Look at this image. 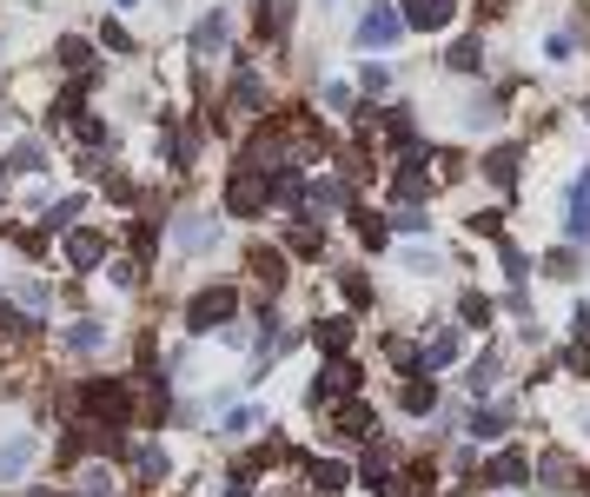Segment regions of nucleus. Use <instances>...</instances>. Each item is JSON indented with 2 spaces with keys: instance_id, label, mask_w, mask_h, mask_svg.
Returning <instances> with one entry per match:
<instances>
[{
  "instance_id": "nucleus-1",
  "label": "nucleus",
  "mask_w": 590,
  "mask_h": 497,
  "mask_svg": "<svg viewBox=\"0 0 590 497\" xmlns=\"http://www.w3.org/2000/svg\"><path fill=\"white\" fill-rule=\"evenodd\" d=\"M232 245H239V226H232L213 199L180 193L173 206H166V266H193V279H200V272H213L219 259L232 266ZM166 266H159V272H166Z\"/></svg>"
},
{
  "instance_id": "nucleus-2",
  "label": "nucleus",
  "mask_w": 590,
  "mask_h": 497,
  "mask_svg": "<svg viewBox=\"0 0 590 497\" xmlns=\"http://www.w3.org/2000/svg\"><path fill=\"white\" fill-rule=\"evenodd\" d=\"M213 94H219V107H226V126H232V140H239V126L266 120V113H273L279 100H286V80H279V66H273L266 53L239 47V53H232V60L219 66Z\"/></svg>"
},
{
  "instance_id": "nucleus-3",
  "label": "nucleus",
  "mask_w": 590,
  "mask_h": 497,
  "mask_svg": "<svg viewBox=\"0 0 590 497\" xmlns=\"http://www.w3.org/2000/svg\"><path fill=\"white\" fill-rule=\"evenodd\" d=\"M239 312H245V286H239L232 266L200 272V279L180 286V299H173V325H180V339H193V346H213Z\"/></svg>"
},
{
  "instance_id": "nucleus-4",
  "label": "nucleus",
  "mask_w": 590,
  "mask_h": 497,
  "mask_svg": "<svg viewBox=\"0 0 590 497\" xmlns=\"http://www.w3.org/2000/svg\"><path fill=\"white\" fill-rule=\"evenodd\" d=\"M113 346H120V325H113V305H87V312H60L47 325V365L60 372H87V365H113Z\"/></svg>"
},
{
  "instance_id": "nucleus-5",
  "label": "nucleus",
  "mask_w": 590,
  "mask_h": 497,
  "mask_svg": "<svg viewBox=\"0 0 590 497\" xmlns=\"http://www.w3.org/2000/svg\"><path fill=\"white\" fill-rule=\"evenodd\" d=\"M352 391H372V359L346 352V359H312L305 385H299V432H312L332 404H346Z\"/></svg>"
},
{
  "instance_id": "nucleus-6",
  "label": "nucleus",
  "mask_w": 590,
  "mask_h": 497,
  "mask_svg": "<svg viewBox=\"0 0 590 497\" xmlns=\"http://www.w3.org/2000/svg\"><path fill=\"white\" fill-rule=\"evenodd\" d=\"M245 47V14H239V0H213V8H200L186 27H180V53L219 80V66Z\"/></svg>"
},
{
  "instance_id": "nucleus-7",
  "label": "nucleus",
  "mask_w": 590,
  "mask_h": 497,
  "mask_svg": "<svg viewBox=\"0 0 590 497\" xmlns=\"http://www.w3.org/2000/svg\"><path fill=\"white\" fill-rule=\"evenodd\" d=\"M180 451H173V432H127L120 438V477L133 497H166L180 484Z\"/></svg>"
},
{
  "instance_id": "nucleus-8",
  "label": "nucleus",
  "mask_w": 590,
  "mask_h": 497,
  "mask_svg": "<svg viewBox=\"0 0 590 497\" xmlns=\"http://www.w3.org/2000/svg\"><path fill=\"white\" fill-rule=\"evenodd\" d=\"M531 140L525 133H491V140H478L471 146V180L491 193V199H504V206H518L525 199V173H531Z\"/></svg>"
},
{
  "instance_id": "nucleus-9",
  "label": "nucleus",
  "mask_w": 590,
  "mask_h": 497,
  "mask_svg": "<svg viewBox=\"0 0 590 497\" xmlns=\"http://www.w3.org/2000/svg\"><path fill=\"white\" fill-rule=\"evenodd\" d=\"M47 432H53V404H40L34 419H0V497L47 471Z\"/></svg>"
},
{
  "instance_id": "nucleus-10",
  "label": "nucleus",
  "mask_w": 590,
  "mask_h": 497,
  "mask_svg": "<svg viewBox=\"0 0 590 497\" xmlns=\"http://www.w3.org/2000/svg\"><path fill=\"white\" fill-rule=\"evenodd\" d=\"M232 272H239V286L245 292H273V299H292L299 292V266H292V253H286V245L260 226V232H245L239 245H232Z\"/></svg>"
},
{
  "instance_id": "nucleus-11",
  "label": "nucleus",
  "mask_w": 590,
  "mask_h": 497,
  "mask_svg": "<svg viewBox=\"0 0 590 497\" xmlns=\"http://www.w3.org/2000/svg\"><path fill=\"white\" fill-rule=\"evenodd\" d=\"M120 253V213H94V219H80L53 239V272L67 279H94L107 259Z\"/></svg>"
},
{
  "instance_id": "nucleus-12",
  "label": "nucleus",
  "mask_w": 590,
  "mask_h": 497,
  "mask_svg": "<svg viewBox=\"0 0 590 497\" xmlns=\"http://www.w3.org/2000/svg\"><path fill=\"white\" fill-rule=\"evenodd\" d=\"M239 14H245V47L252 53H266L286 80V60L299 53V14H305V0H239Z\"/></svg>"
},
{
  "instance_id": "nucleus-13",
  "label": "nucleus",
  "mask_w": 590,
  "mask_h": 497,
  "mask_svg": "<svg viewBox=\"0 0 590 497\" xmlns=\"http://www.w3.org/2000/svg\"><path fill=\"white\" fill-rule=\"evenodd\" d=\"M458 398H497V391H511L518 385V352H511V339H471V352H465V365L445 378Z\"/></svg>"
},
{
  "instance_id": "nucleus-14",
  "label": "nucleus",
  "mask_w": 590,
  "mask_h": 497,
  "mask_svg": "<svg viewBox=\"0 0 590 497\" xmlns=\"http://www.w3.org/2000/svg\"><path fill=\"white\" fill-rule=\"evenodd\" d=\"M432 73L445 80V87H471V80H491L497 73V34H484V27H458V34H445L438 40V53H432Z\"/></svg>"
},
{
  "instance_id": "nucleus-15",
  "label": "nucleus",
  "mask_w": 590,
  "mask_h": 497,
  "mask_svg": "<svg viewBox=\"0 0 590 497\" xmlns=\"http://www.w3.org/2000/svg\"><path fill=\"white\" fill-rule=\"evenodd\" d=\"M318 299L346 305V312H359V318H378V312H385L378 266H372V259H359V253H339V259H332V266L318 272Z\"/></svg>"
},
{
  "instance_id": "nucleus-16",
  "label": "nucleus",
  "mask_w": 590,
  "mask_h": 497,
  "mask_svg": "<svg viewBox=\"0 0 590 497\" xmlns=\"http://www.w3.org/2000/svg\"><path fill=\"white\" fill-rule=\"evenodd\" d=\"M525 419H531V398L511 385V391H497V398H465L458 432H465L478 451H491V445H504V438H518V432H525Z\"/></svg>"
},
{
  "instance_id": "nucleus-17",
  "label": "nucleus",
  "mask_w": 590,
  "mask_h": 497,
  "mask_svg": "<svg viewBox=\"0 0 590 497\" xmlns=\"http://www.w3.org/2000/svg\"><path fill=\"white\" fill-rule=\"evenodd\" d=\"M213 206L239 226V232H260L266 226V173L260 166H245V159H219V186H213Z\"/></svg>"
},
{
  "instance_id": "nucleus-18",
  "label": "nucleus",
  "mask_w": 590,
  "mask_h": 497,
  "mask_svg": "<svg viewBox=\"0 0 590 497\" xmlns=\"http://www.w3.org/2000/svg\"><path fill=\"white\" fill-rule=\"evenodd\" d=\"M385 425H392V419H385V404H378L372 391H352L346 404H332L305 438H312V445H332V451H359V445H365V438H378Z\"/></svg>"
},
{
  "instance_id": "nucleus-19",
  "label": "nucleus",
  "mask_w": 590,
  "mask_h": 497,
  "mask_svg": "<svg viewBox=\"0 0 590 497\" xmlns=\"http://www.w3.org/2000/svg\"><path fill=\"white\" fill-rule=\"evenodd\" d=\"M266 425H273V404H266L260 391H232V398L206 404V425H200V438H206V445H219V451H232V445H252Z\"/></svg>"
},
{
  "instance_id": "nucleus-20",
  "label": "nucleus",
  "mask_w": 590,
  "mask_h": 497,
  "mask_svg": "<svg viewBox=\"0 0 590 497\" xmlns=\"http://www.w3.org/2000/svg\"><path fill=\"white\" fill-rule=\"evenodd\" d=\"M365 331H372V318H359V312H346V305H332V299H318V305L305 312V346H312V359L365 352Z\"/></svg>"
},
{
  "instance_id": "nucleus-21",
  "label": "nucleus",
  "mask_w": 590,
  "mask_h": 497,
  "mask_svg": "<svg viewBox=\"0 0 590 497\" xmlns=\"http://www.w3.org/2000/svg\"><path fill=\"white\" fill-rule=\"evenodd\" d=\"M0 180H8V186L60 180V146H53L40 126H14L8 140H0Z\"/></svg>"
},
{
  "instance_id": "nucleus-22",
  "label": "nucleus",
  "mask_w": 590,
  "mask_h": 497,
  "mask_svg": "<svg viewBox=\"0 0 590 497\" xmlns=\"http://www.w3.org/2000/svg\"><path fill=\"white\" fill-rule=\"evenodd\" d=\"M392 213L365 193V199H352V213L339 219V253H359V259H372V266H385V253H392Z\"/></svg>"
},
{
  "instance_id": "nucleus-23",
  "label": "nucleus",
  "mask_w": 590,
  "mask_h": 497,
  "mask_svg": "<svg viewBox=\"0 0 590 497\" xmlns=\"http://www.w3.org/2000/svg\"><path fill=\"white\" fill-rule=\"evenodd\" d=\"M405 14H398V0H359V14L346 27V47L352 53H405Z\"/></svg>"
},
{
  "instance_id": "nucleus-24",
  "label": "nucleus",
  "mask_w": 590,
  "mask_h": 497,
  "mask_svg": "<svg viewBox=\"0 0 590 497\" xmlns=\"http://www.w3.org/2000/svg\"><path fill=\"white\" fill-rule=\"evenodd\" d=\"M40 60H47L60 80H113V66L100 60V47H94L87 27H53L47 47H40Z\"/></svg>"
},
{
  "instance_id": "nucleus-25",
  "label": "nucleus",
  "mask_w": 590,
  "mask_h": 497,
  "mask_svg": "<svg viewBox=\"0 0 590 497\" xmlns=\"http://www.w3.org/2000/svg\"><path fill=\"white\" fill-rule=\"evenodd\" d=\"M577 477H583V451L577 445L544 438L531 451V497H577Z\"/></svg>"
},
{
  "instance_id": "nucleus-26",
  "label": "nucleus",
  "mask_w": 590,
  "mask_h": 497,
  "mask_svg": "<svg viewBox=\"0 0 590 497\" xmlns=\"http://www.w3.org/2000/svg\"><path fill=\"white\" fill-rule=\"evenodd\" d=\"M352 199H365L346 173H339V166H312V173H305V219H318V226H332V232H339V219L352 213Z\"/></svg>"
},
{
  "instance_id": "nucleus-27",
  "label": "nucleus",
  "mask_w": 590,
  "mask_h": 497,
  "mask_svg": "<svg viewBox=\"0 0 590 497\" xmlns=\"http://www.w3.org/2000/svg\"><path fill=\"white\" fill-rule=\"evenodd\" d=\"M385 266H392L398 279H411V286H438V279H451V253H445V232H438V239H392Z\"/></svg>"
},
{
  "instance_id": "nucleus-28",
  "label": "nucleus",
  "mask_w": 590,
  "mask_h": 497,
  "mask_svg": "<svg viewBox=\"0 0 590 497\" xmlns=\"http://www.w3.org/2000/svg\"><path fill=\"white\" fill-rule=\"evenodd\" d=\"M445 378H432V372H411V378H392L385 385V411L398 425H432V411L445 404Z\"/></svg>"
},
{
  "instance_id": "nucleus-29",
  "label": "nucleus",
  "mask_w": 590,
  "mask_h": 497,
  "mask_svg": "<svg viewBox=\"0 0 590 497\" xmlns=\"http://www.w3.org/2000/svg\"><path fill=\"white\" fill-rule=\"evenodd\" d=\"M531 438L518 432V438H504V445H491L484 458H478V490H531Z\"/></svg>"
},
{
  "instance_id": "nucleus-30",
  "label": "nucleus",
  "mask_w": 590,
  "mask_h": 497,
  "mask_svg": "<svg viewBox=\"0 0 590 497\" xmlns=\"http://www.w3.org/2000/svg\"><path fill=\"white\" fill-rule=\"evenodd\" d=\"M299 490H305V497H352V490H359V477H352V451L312 445L305 464H299Z\"/></svg>"
},
{
  "instance_id": "nucleus-31",
  "label": "nucleus",
  "mask_w": 590,
  "mask_h": 497,
  "mask_svg": "<svg viewBox=\"0 0 590 497\" xmlns=\"http://www.w3.org/2000/svg\"><path fill=\"white\" fill-rule=\"evenodd\" d=\"M398 14L411 40H445L471 21V0H398Z\"/></svg>"
},
{
  "instance_id": "nucleus-32",
  "label": "nucleus",
  "mask_w": 590,
  "mask_h": 497,
  "mask_svg": "<svg viewBox=\"0 0 590 497\" xmlns=\"http://www.w3.org/2000/svg\"><path fill=\"white\" fill-rule=\"evenodd\" d=\"M100 213V199H94V186L87 180H60L53 193H47V206L34 213V226H47L53 239L67 232V226H80V219H94Z\"/></svg>"
},
{
  "instance_id": "nucleus-33",
  "label": "nucleus",
  "mask_w": 590,
  "mask_h": 497,
  "mask_svg": "<svg viewBox=\"0 0 590 497\" xmlns=\"http://www.w3.org/2000/svg\"><path fill=\"white\" fill-rule=\"evenodd\" d=\"M87 34H94V47H100V60H107V66H140V60L153 53V47L140 40L133 14H113V8H107V14H100V21H94Z\"/></svg>"
},
{
  "instance_id": "nucleus-34",
  "label": "nucleus",
  "mask_w": 590,
  "mask_h": 497,
  "mask_svg": "<svg viewBox=\"0 0 590 497\" xmlns=\"http://www.w3.org/2000/svg\"><path fill=\"white\" fill-rule=\"evenodd\" d=\"M538 286H551V292L590 286V253H583V245H570V239H551L544 253H538Z\"/></svg>"
},
{
  "instance_id": "nucleus-35",
  "label": "nucleus",
  "mask_w": 590,
  "mask_h": 497,
  "mask_svg": "<svg viewBox=\"0 0 590 497\" xmlns=\"http://www.w3.org/2000/svg\"><path fill=\"white\" fill-rule=\"evenodd\" d=\"M405 451H411V445H405L392 425H385L378 438H365V445L352 451V477H359V490H372V484H385L392 471H405Z\"/></svg>"
},
{
  "instance_id": "nucleus-36",
  "label": "nucleus",
  "mask_w": 590,
  "mask_h": 497,
  "mask_svg": "<svg viewBox=\"0 0 590 497\" xmlns=\"http://www.w3.org/2000/svg\"><path fill=\"white\" fill-rule=\"evenodd\" d=\"M484 266L497 272V286H538V253L518 239V232H497L484 245Z\"/></svg>"
},
{
  "instance_id": "nucleus-37",
  "label": "nucleus",
  "mask_w": 590,
  "mask_h": 497,
  "mask_svg": "<svg viewBox=\"0 0 590 497\" xmlns=\"http://www.w3.org/2000/svg\"><path fill=\"white\" fill-rule=\"evenodd\" d=\"M451 318L471 331V339H491V331L504 325V318H497V292H491L484 279H458V292H451Z\"/></svg>"
},
{
  "instance_id": "nucleus-38",
  "label": "nucleus",
  "mask_w": 590,
  "mask_h": 497,
  "mask_svg": "<svg viewBox=\"0 0 590 497\" xmlns=\"http://www.w3.org/2000/svg\"><path fill=\"white\" fill-rule=\"evenodd\" d=\"M305 100H312V107H318V113H325L332 126H346V120H352V113L365 107V94L352 87V73H332V66H325V73H312Z\"/></svg>"
},
{
  "instance_id": "nucleus-39",
  "label": "nucleus",
  "mask_w": 590,
  "mask_h": 497,
  "mask_svg": "<svg viewBox=\"0 0 590 497\" xmlns=\"http://www.w3.org/2000/svg\"><path fill=\"white\" fill-rule=\"evenodd\" d=\"M577 60H590V27L557 21V27H544V34H538V66L564 73V66H577Z\"/></svg>"
},
{
  "instance_id": "nucleus-40",
  "label": "nucleus",
  "mask_w": 590,
  "mask_h": 497,
  "mask_svg": "<svg viewBox=\"0 0 590 497\" xmlns=\"http://www.w3.org/2000/svg\"><path fill=\"white\" fill-rule=\"evenodd\" d=\"M352 87H359L365 100H392V94L405 87L398 53H359V60H352Z\"/></svg>"
},
{
  "instance_id": "nucleus-41",
  "label": "nucleus",
  "mask_w": 590,
  "mask_h": 497,
  "mask_svg": "<svg viewBox=\"0 0 590 497\" xmlns=\"http://www.w3.org/2000/svg\"><path fill=\"white\" fill-rule=\"evenodd\" d=\"M305 213V173L299 166H273L266 173V219H292Z\"/></svg>"
},
{
  "instance_id": "nucleus-42",
  "label": "nucleus",
  "mask_w": 590,
  "mask_h": 497,
  "mask_svg": "<svg viewBox=\"0 0 590 497\" xmlns=\"http://www.w3.org/2000/svg\"><path fill=\"white\" fill-rule=\"evenodd\" d=\"M511 213H518V206H504V199H484V206H465V213H458V232H465L471 245H491L497 232H511Z\"/></svg>"
},
{
  "instance_id": "nucleus-43",
  "label": "nucleus",
  "mask_w": 590,
  "mask_h": 497,
  "mask_svg": "<svg viewBox=\"0 0 590 497\" xmlns=\"http://www.w3.org/2000/svg\"><path fill=\"white\" fill-rule=\"evenodd\" d=\"M392 213V232L398 239H438L445 226H438V206H385Z\"/></svg>"
},
{
  "instance_id": "nucleus-44",
  "label": "nucleus",
  "mask_w": 590,
  "mask_h": 497,
  "mask_svg": "<svg viewBox=\"0 0 590 497\" xmlns=\"http://www.w3.org/2000/svg\"><path fill=\"white\" fill-rule=\"evenodd\" d=\"M557 239H570V245L590 253V206H557Z\"/></svg>"
},
{
  "instance_id": "nucleus-45",
  "label": "nucleus",
  "mask_w": 590,
  "mask_h": 497,
  "mask_svg": "<svg viewBox=\"0 0 590 497\" xmlns=\"http://www.w3.org/2000/svg\"><path fill=\"white\" fill-rule=\"evenodd\" d=\"M8 497H73V484H67V477H53V471H40L34 484H21V490H8Z\"/></svg>"
},
{
  "instance_id": "nucleus-46",
  "label": "nucleus",
  "mask_w": 590,
  "mask_h": 497,
  "mask_svg": "<svg viewBox=\"0 0 590 497\" xmlns=\"http://www.w3.org/2000/svg\"><path fill=\"white\" fill-rule=\"evenodd\" d=\"M365 497H425V490L411 484V471H392V477H385V484H372Z\"/></svg>"
},
{
  "instance_id": "nucleus-47",
  "label": "nucleus",
  "mask_w": 590,
  "mask_h": 497,
  "mask_svg": "<svg viewBox=\"0 0 590 497\" xmlns=\"http://www.w3.org/2000/svg\"><path fill=\"white\" fill-rule=\"evenodd\" d=\"M557 206H590V166H577V173L564 180V199Z\"/></svg>"
},
{
  "instance_id": "nucleus-48",
  "label": "nucleus",
  "mask_w": 590,
  "mask_h": 497,
  "mask_svg": "<svg viewBox=\"0 0 590 497\" xmlns=\"http://www.w3.org/2000/svg\"><path fill=\"white\" fill-rule=\"evenodd\" d=\"M14 126H27V120H21V113H14V100H8V94H0V140H8V133H14Z\"/></svg>"
},
{
  "instance_id": "nucleus-49",
  "label": "nucleus",
  "mask_w": 590,
  "mask_h": 497,
  "mask_svg": "<svg viewBox=\"0 0 590 497\" xmlns=\"http://www.w3.org/2000/svg\"><path fill=\"white\" fill-rule=\"evenodd\" d=\"M570 120H577V126L590 133V94H577V100H570Z\"/></svg>"
},
{
  "instance_id": "nucleus-50",
  "label": "nucleus",
  "mask_w": 590,
  "mask_h": 497,
  "mask_svg": "<svg viewBox=\"0 0 590 497\" xmlns=\"http://www.w3.org/2000/svg\"><path fill=\"white\" fill-rule=\"evenodd\" d=\"M107 8H113V14H140V8H146V0H107Z\"/></svg>"
},
{
  "instance_id": "nucleus-51",
  "label": "nucleus",
  "mask_w": 590,
  "mask_h": 497,
  "mask_svg": "<svg viewBox=\"0 0 590 497\" xmlns=\"http://www.w3.org/2000/svg\"><path fill=\"white\" fill-rule=\"evenodd\" d=\"M478 497H531V490H478Z\"/></svg>"
},
{
  "instance_id": "nucleus-52",
  "label": "nucleus",
  "mask_w": 590,
  "mask_h": 497,
  "mask_svg": "<svg viewBox=\"0 0 590 497\" xmlns=\"http://www.w3.org/2000/svg\"><path fill=\"white\" fill-rule=\"evenodd\" d=\"M346 8V0H318V14H339Z\"/></svg>"
},
{
  "instance_id": "nucleus-53",
  "label": "nucleus",
  "mask_w": 590,
  "mask_h": 497,
  "mask_svg": "<svg viewBox=\"0 0 590 497\" xmlns=\"http://www.w3.org/2000/svg\"><path fill=\"white\" fill-rule=\"evenodd\" d=\"M8 199H14V186H8V180H0V213H8Z\"/></svg>"
},
{
  "instance_id": "nucleus-54",
  "label": "nucleus",
  "mask_w": 590,
  "mask_h": 497,
  "mask_svg": "<svg viewBox=\"0 0 590 497\" xmlns=\"http://www.w3.org/2000/svg\"><path fill=\"white\" fill-rule=\"evenodd\" d=\"M0 66H8V40H0Z\"/></svg>"
},
{
  "instance_id": "nucleus-55",
  "label": "nucleus",
  "mask_w": 590,
  "mask_h": 497,
  "mask_svg": "<svg viewBox=\"0 0 590 497\" xmlns=\"http://www.w3.org/2000/svg\"><path fill=\"white\" fill-rule=\"evenodd\" d=\"M0 272H8V259H0Z\"/></svg>"
}]
</instances>
